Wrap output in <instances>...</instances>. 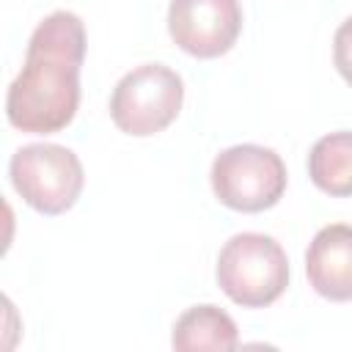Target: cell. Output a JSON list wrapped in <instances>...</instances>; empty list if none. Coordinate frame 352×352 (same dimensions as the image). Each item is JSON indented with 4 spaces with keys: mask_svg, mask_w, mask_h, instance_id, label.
Listing matches in <instances>:
<instances>
[{
    "mask_svg": "<svg viewBox=\"0 0 352 352\" xmlns=\"http://www.w3.org/2000/svg\"><path fill=\"white\" fill-rule=\"evenodd\" d=\"M85 25L72 11H52L30 33L25 66L6 94V118L14 129L52 135L66 129L80 104V66Z\"/></svg>",
    "mask_w": 352,
    "mask_h": 352,
    "instance_id": "6da1fadb",
    "label": "cell"
},
{
    "mask_svg": "<svg viewBox=\"0 0 352 352\" xmlns=\"http://www.w3.org/2000/svg\"><path fill=\"white\" fill-rule=\"evenodd\" d=\"M214 278L231 302L242 308H267L289 286V258L272 236L242 231L220 248Z\"/></svg>",
    "mask_w": 352,
    "mask_h": 352,
    "instance_id": "7a4b0ae2",
    "label": "cell"
},
{
    "mask_svg": "<svg viewBox=\"0 0 352 352\" xmlns=\"http://www.w3.org/2000/svg\"><path fill=\"white\" fill-rule=\"evenodd\" d=\"M214 198L234 212L272 209L286 192V165L267 146L239 143L220 151L209 170Z\"/></svg>",
    "mask_w": 352,
    "mask_h": 352,
    "instance_id": "3957f363",
    "label": "cell"
},
{
    "mask_svg": "<svg viewBox=\"0 0 352 352\" xmlns=\"http://www.w3.org/2000/svg\"><path fill=\"white\" fill-rule=\"evenodd\" d=\"M8 176L19 198L41 214L69 212L82 192L80 157L58 143H28L14 151Z\"/></svg>",
    "mask_w": 352,
    "mask_h": 352,
    "instance_id": "277c9868",
    "label": "cell"
},
{
    "mask_svg": "<svg viewBox=\"0 0 352 352\" xmlns=\"http://www.w3.org/2000/svg\"><path fill=\"white\" fill-rule=\"evenodd\" d=\"M182 102V77L162 63H143L116 82L110 96V118L121 132L148 138L176 121Z\"/></svg>",
    "mask_w": 352,
    "mask_h": 352,
    "instance_id": "5b68a950",
    "label": "cell"
},
{
    "mask_svg": "<svg viewBox=\"0 0 352 352\" xmlns=\"http://www.w3.org/2000/svg\"><path fill=\"white\" fill-rule=\"evenodd\" d=\"M168 33L192 58H220L242 33V6L239 0H170Z\"/></svg>",
    "mask_w": 352,
    "mask_h": 352,
    "instance_id": "8992f818",
    "label": "cell"
},
{
    "mask_svg": "<svg viewBox=\"0 0 352 352\" xmlns=\"http://www.w3.org/2000/svg\"><path fill=\"white\" fill-rule=\"evenodd\" d=\"M305 275L319 297L352 300V226L333 223L316 231L305 253Z\"/></svg>",
    "mask_w": 352,
    "mask_h": 352,
    "instance_id": "52a82bcc",
    "label": "cell"
},
{
    "mask_svg": "<svg viewBox=\"0 0 352 352\" xmlns=\"http://www.w3.org/2000/svg\"><path fill=\"white\" fill-rule=\"evenodd\" d=\"M170 344L179 352H201V349L228 352V349H236L239 333H236V322L223 308L206 302V305L187 308L176 319Z\"/></svg>",
    "mask_w": 352,
    "mask_h": 352,
    "instance_id": "ba28073f",
    "label": "cell"
},
{
    "mask_svg": "<svg viewBox=\"0 0 352 352\" xmlns=\"http://www.w3.org/2000/svg\"><path fill=\"white\" fill-rule=\"evenodd\" d=\"M308 176L311 182L333 195H352V132H330L319 138L308 154Z\"/></svg>",
    "mask_w": 352,
    "mask_h": 352,
    "instance_id": "9c48e42d",
    "label": "cell"
},
{
    "mask_svg": "<svg viewBox=\"0 0 352 352\" xmlns=\"http://www.w3.org/2000/svg\"><path fill=\"white\" fill-rule=\"evenodd\" d=\"M333 63L338 74L352 85V16L344 19L333 36Z\"/></svg>",
    "mask_w": 352,
    "mask_h": 352,
    "instance_id": "30bf717a",
    "label": "cell"
}]
</instances>
